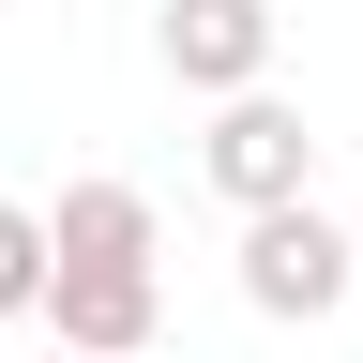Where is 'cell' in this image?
Returning <instances> with one entry per match:
<instances>
[{"label":"cell","instance_id":"6da1fadb","mask_svg":"<svg viewBox=\"0 0 363 363\" xmlns=\"http://www.w3.org/2000/svg\"><path fill=\"white\" fill-rule=\"evenodd\" d=\"M197 182H212L242 227H257V212H303V197H318V121L288 106V91H242V106H212Z\"/></svg>","mask_w":363,"mask_h":363},{"label":"cell","instance_id":"7a4b0ae2","mask_svg":"<svg viewBox=\"0 0 363 363\" xmlns=\"http://www.w3.org/2000/svg\"><path fill=\"white\" fill-rule=\"evenodd\" d=\"M348 288H363V242H348V227L333 212H257L242 227V303L257 318H288V333H318V318H348Z\"/></svg>","mask_w":363,"mask_h":363},{"label":"cell","instance_id":"5b68a950","mask_svg":"<svg viewBox=\"0 0 363 363\" xmlns=\"http://www.w3.org/2000/svg\"><path fill=\"white\" fill-rule=\"evenodd\" d=\"M152 197L136 182H61V212H45V272H152Z\"/></svg>","mask_w":363,"mask_h":363},{"label":"cell","instance_id":"52a82bcc","mask_svg":"<svg viewBox=\"0 0 363 363\" xmlns=\"http://www.w3.org/2000/svg\"><path fill=\"white\" fill-rule=\"evenodd\" d=\"M45 363H61V348H45Z\"/></svg>","mask_w":363,"mask_h":363},{"label":"cell","instance_id":"8992f818","mask_svg":"<svg viewBox=\"0 0 363 363\" xmlns=\"http://www.w3.org/2000/svg\"><path fill=\"white\" fill-rule=\"evenodd\" d=\"M0 318H45V212L0 197Z\"/></svg>","mask_w":363,"mask_h":363},{"label":"cell","instance_id":"3957f363","mask_svg":"<svg viewBox=\"0 0 363 363\" xmlns=\"http://www.w3.org/2000/svg\"><path fill=\"white\" fill-rule=\"evenodd\" d=\"M272 0H167L152 16V61L182 76V91H212V106H242V91H272Z\"/></svg>","mask_w":363,"mask_h":363},{"label":"cell","instance_id":"277c9868","mask_svg":"<svg viewBox=\"0 0 363 363\" xmlns=\"http://www.w3.org/2000/svg\"><path fill=\"white\" fill-rule=\"evenodd\" d=\"M45 333H61V363H136L167 333V288L152 272H45Z\"/></svg>","mask_w":363,"mask_h":363}]
</instances>
